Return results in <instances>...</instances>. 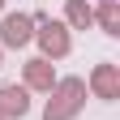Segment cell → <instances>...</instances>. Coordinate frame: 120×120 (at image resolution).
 Listing matches in <instances>:
<instances>
[{
    "label": "cell",
    "mask_w": 120,
    "mask_h": 120,
    "mask_svg": "<svg viewBox=\"0 0 120 120\" xmlns=\"http://www.w3.org/2000/svg\"><path fill=\"white\" fill-rule=\"evenodd\" d=\"M90 90H94L99 99H120V69H116V64H94Z\"/></svg>",
    "instance_id": "5b68a950"
},
{
    "label": "cell",
    "mask_w": 120,
    "mask_h": 120,
    "mask_svg": "<svg viewBox=\"0 0 120 120\" xmlns=\"http://www.w3.org/2000/svg\"><path fill=\"white\" fill-rule=\"evenodd\" d=\"M64 17H69V26H77V30H86L90 22H94V9H90L86 0H69V4H64Z\"/></svg>",
    "instance_id": "52a82bcc"
},
{
    "label": "cell",
    "mask_w": 120,
    "mask_h": 120,
    "mask_svg": "<svg viewBox=\"0 0 120 120\" xmlns=\"http://www.w3.org/2000/svg\"><path fill=\"white\" fill-rule=\"evenodd\" d=\"M34 39V17L30 13H4L0 22V47H26Z\"/></svg>",
    "instance_id": "3957f363"
},
{
    "label": "cell",
    "mask_w": 120,
    "mask_h": 120,
    "mask_svg": "<svg viewBox=\"0 0 120 120\" xmlns=\"http://www.w3.org/2000/svg\"><path fill=\"white\" fill-rule=\"evenodd\" d=\"M94 22L107 30V34H120V9H116V0H107V4L94 9Z\"/></svg>",
    "instance_id": "ba28073f"
},
{
    "label": "cell",
    "mask_w": 120,
    "mask_h": 120,
    "mask_svg": "<svg viewBox=\"0 0 120 120\" xmlns=\"http://www.w3.org/2000/svg\"><path fill=\"white\" fill-rule=\"evenodd\" d=\"M0 9H4V0H0Z\"/></svg>",
    "instance_id": "9c48e42d"
},
{
    "label": "cell",
    "mask_w": 120,
    "mask_h": 120,
    "mask_svg": "<svg viewBox=\"0 0 120 120\" xmlns=\"http://www.w3.org/2000/svg\"><path fill=\"white\" fill-rule=\"evenodd\" d=\"M34 39L43 47V60H60V56H69V47H73L69 26L56 22V17H34Z\"/></svg>",
    "instance_id": "7a4b0ae2"
},
{
    "label": "cell",
    "mask_w": 120,
    "mask_h": 120,
    "mask_svg": "<svg viewBox=\"0 0 120 120\" xmlns=\"http://www.w3.org/2000/svg\"><path fill=\"white\" fill-rule=\"evenodd\" d=\"M103 4H107V0H103Z\"/></svg>",
    "instance_id": "30bf717a"
},
{
    "label": "cell",
    "mask_w": 120,
    "mask_h": 120,
    "mask_svg": "<svg viewBox=\"0 0 120 120\" xmlns=\"http://www.w3.org/2000/svg\"><path fill=\"white\" fill-rule=\"evenodd\" d=\"M56 86V69H52V60H26V90H52Z\"/></svg>",
    "instance_id": "8992f818"
},
{
    "label": "cell",
    "mask_w": 120,
    "mask_h": 120,
    "mask_svg": "<svg viewBox=\"0 0 120 120\" xmlns=\"http://www.w3.org/2000/svg\"><path fill=\"white\" fill-rule=\"evenodd\" d=\"M0 120H4V116H0Z\"/></svg>",
    "instance_id": "8fae6325"
},
{
    "label": "cell",
    "mask_w": 120,
    "mask_h": 120,
    "mask_svg": "<svg viewBox=\"0 0 120 120\" xmlns=\"http://www.w3.org/2000/svg\"><path fill=\"white\" fill-rule=\"evenodd\" d=\"M26 112H30L26 86H0V116H4V120H22Z\"/></svg>",
    "instance_id": "277c9868"
},
{
    "label": "cell",
    "mask_w": 120,
    "mask_h": 120,
    "mask_svg": "<svg viewBox=\"0 0 120 120\" xmlns=\"http://www.w3.org/2000/svg\"><path fill=\"white\" fill-rule=\"evenodd\" d=\"M47 94L52 99H47V107H43V120H73L86 107V82L82 77H60Z\"/></svg>",
    "instance_id": "6da1fadb"
}]
</instances>
